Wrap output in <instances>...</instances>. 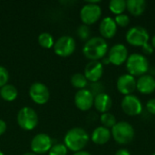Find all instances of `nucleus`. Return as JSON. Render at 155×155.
Masks as SVG:
<instances>
[{"instance_id":"obj_16","label":"nucleus","mask_w":155,"mask_h":155,"mask_svg":"<svg viewBox=\"0 0 155 155\" xmlns=\"http://www.w3.org/2000/svg\"><path fill=\"white\" fill-rule=\"evenodd\" d=\"M136 90L142 94H151L155 91V78L149 74L140 76L136 80Z\"/></svg>"},{"instance_id":"obj_19","label":"nucleus","mask_w":155,"mask_h":155,"mask_svg":"<svg viewBox=\"0 0 155 155\" xmlns=\"http://www.w3.org/2000/svg\"><path fill=\"white\" fill-rule=\"evenodd\" d=\"M94 105L99 113H108L113 106V100L109 94H107L106 93H102L94 96Z\"/></svg>"},{"instance_id":"obj_1","label":"nucleus","mask_w":155,"mask_h":155,"mask_svg":"<svg viewBox=\"0 0 155 155\" xmlns=\"http://www.w3.org/2000/svg\"><path fill=\"white\" fill-rule=\"evenodd\" d=\"M108 44L103 37L94 36L87 40L83 47L84 56L90 61H99L108 53Z\"/></svg>"},{"instance_id":"obj_11","label":"nucleus","mask_w":155,"mask_h":155,"mask_svg":"<svg viewBox=\"0 0 155 155\" xmlns=\"http://www.w3.org/2000/svg\"><path fill=\"white\" fill-rule=\"evenodd\" d=\"M29 95L35 104H45L50 98V92L45 84L36 82L30 86Z\"/></svg>"},{"instance_id":"obj_18","label":"nucleus","mask_w":155,"mask_h":155,"mask_svg":"<svg viewBox=\"0 0 155 155\" xmlns=\"http://www.w3.org/2000/svg\"><path fill=\"white\" fill-rule=\"evenodd\" d=\"M111 137H112L111 130L102 125L96 127L93 131L91 135V140L94 143L97 145H104L110 141Z\"/></svg>"},{"instance_id":"obj_23","label":"nucleus","mask_w":155,"mask_h":155,"mask_svg":"<svg viewBox=\"0 0 155 155\" xmlns=\"http://www.w3.org/2000/svg\"><path fill=\"white\" fill-rule=\"evenodd\" d=\"M109 9L110 11L118 15L124 14L126 10V1L125 0H111L109 3Z\"/></svg>"},{"instance_id":"obj_32","label":"nucleus","mask_w":155,"mask_h":155,"mask_svg":"<svg viewBox=\"0 0 155 155\" xmlns=\"http://www.w3.org/2000/svg\"><path fill=\"white\" fill-rule=\"evenodd\" d=\"M142 49H143V53L145 54H147V55H150V54H152L154 52V48L153 47V45H152L150 43L145 44V45L142 47Z\"/></svg>"},{"instance_id":"obj_37","label":"nucleus","mask_w":155,"mask_h":155,"mask_svg":"<svg viewBox=\"0 0 155 155\" xmlns=\"http://www.w3.org/2000/svg\"><path fill=\"white\" fill-rule=\"evenodd\" d=\"M23 155H37V154H35V153H33V152H32V153H24Z\"/></svg>"},{"instance_id":"obj_38","label":"nucleus","mask_w":155,"mask_h":155,"mask_svg":"<svg viewBox=\"0 0 155 155\" xmlns=\"http://www.w3.org/2000/svg\"><path fill=\"white\" fill-rule=\"evenodd\" d=\"M0 155H5V154H4V153H3V152H1V151H0Z\"/></svg>"},{"instance_id":"obj_34","label":"nucleus","mask_w":155,"mask_h":155,"mask_svg":"<svg viewBox=\"0 0 155 155\" xmlns=\"http://www.w3.org/2000/svg\"><path fill=\"white\" fill-rule=\"evenodd\" d=\"M114 155H131V153L129 152V150H127L125 148H121L115 153Z\"/></svg>"},{"instance_id":"obj_5","label":"nucleus","mask_w":155,"mask_h":155,"mask_svg":"<svg viewBox=\"0 0 155 155\" xmlns=\"http://www.w3.org/2000/svg\"><path fill=\"white\" fill-rule=\"evenodd\" d=\"M100 1H88L80 11V18L84 25H90L95 24L102 15V8L97 4Z\"/></svg>"},{"instance_id":"obj_4","label":"nucleus","mask_w":155,"mask_h":155,"mask_svg":"<svg viewBox=\"0 0 155 155\" xmlns=\"http://www.w3.org/2000/svg\"><path fill=\"white\" fill-rule=\"evenodd\" d=\"M111 133L114 140L121 145L130 143L135 135L134 126L125 121L117 122L116 124L112 128Z\"/></svg>"},{"instance_id":"obj_35","label":"nucleus","mask_w":155,"mask_h":155,"mask_svg":"<svg viewBox=\"0 0 155 155\" xmlns=\"http://www.w3.org/2000/svg\"><path fill=\"white\" fill-rule=\"evenodd\" d=\"M74 155H92L89 152H86V151H80V152H76L74 153Z\"/></svg>"},{"instance_id":"obj_36","label":"nucleus","mask_w":155,"mask_h":155,"mask_svg":"<svg viewBox=\"0 0 155 155\" xmlns=\"http://www.w3.org/2000/svg\"><path fill=\"white\" fill-rule=\"evenodd\" d=\"M151 45H153V47L154 48L155 50V35L153 36V38H152V42H151Z\"/></svg>"},{"instance_id":"obj_6","label":"nucleus","mask_w":155,"mask_h":155,"mask_svg":"<svg viewBox=\"0 0 155 155\" xmlns=\"http://www.w3.org/2000/svg\"><path fill=\"white\" fill-rule=\"evenodd\" d=\"M150 35L146 28L136 25L131 27L125 35L126 42L135 47H143L145 44L149 43Z\"/></svg>"},{"instance_id":"obj_31","label":"nucleus","mask_w":155,"mask_h":155,"mask_svg":"<svg viewBox=\"0 0 155 155\" xmlns=\"http://www.w3.org/2000/svg\"><path fill=\"white\" fill-rule=\"evenodd\" d=\"M146 109L151 114L155 115V98L150 99L146 103Z\"/></svg>"},{"instance_id":"obj_10","label":"nucleus","mask_w":155,"mask_h":155,"mask_svg":"<svg viewBox=\"0 0 155 155\" xmlns=\"http://www.w3.org/2000/svg\"><path fill=\"white\" fill-rule=\"evenodd\" d=\"M129 57L127 47L124 44H115L108 51V60L110 64L120 66L126 63Z\"/></svg>"},{"instance_id":"obj_12","label":"nucleus","mask_w":155,"mask_h":155,"mask_svg":"<svg viewBox=\"0 0 155 155\" xmlns=\"http://www.w3.org/2000/svg\"><path fill=\"white\" fill-rule=\"evenodd\" d=\"M52 146V139L46 134H38L31 141V150L35 154L45 153L49 152Z\"/></svg>"},{"instance_id":"obj_8","label":"nucleus","mask_w":155,"mask_h":155,"mask_svg":"<svg viewBox=\"0 0 155 155\" xmlns=\"http://www.w3.org/2000/svg\"><path fill=\"white\" fill-rule=\"evenodd\" d=\"M76 47L75 40L70 35H63L54 42V53L62 57L71 55Z\"/></svg>"},{"instance_id":"obj_15","label":"nucleus","mask_w":155,"mask_h":155,"mask_svg":"<svg viewBox=\"0 0 155 155\" xmlns=\"http://www.w3.org/2000/svg\"><path fill=\"white\" fill-rule=\"evenodd\" d=\"M104 74V64L100 61H90L84 67V76L91 83L99 82Z\"/></svg>"},{"instance_id":"obj_2","label":"nucleus","mask_w":155,"mask_h":155,"mask_svg":"<svg viewBox=\"0 0 155 155\" xmlns=\"http://www.w3.org/2000/svg\"><path fill=\"white\" fill-rule=\"evenodd\" d=\"M89 134L80 127H74L67 131L64 135V145L67 149L76 153L83 151L89 142Z\"/></svg>"},{"instance_id":"obj_14","label":"nucleus","mask_w":155,"mask_h":155,"mask_svg":"<svg viewBox=\"0 0 155 155\" xmlns=\"http://www.w3.org/2000/svg\"><path fill=\"white\" fill-rule=\"evenodd\" d=\"M94 96L88 89L78 90L74 95V104L75 106L81 111H88L94 105Z\"/></svg>"},{"instance_id":"obj_27","label":"nucleus","mask_w":155,"mask_h":155,"mask_svg":"<svg viewBox=\"0 0 155 155\" xmlns=\"http://www.w3.org/2000/svg\"><path fill=\"white\" fill-rule=\"evenodd\" d=\"M77 35L82 40H84V41L89 40L90 39V35H91L89 25H84V24L81 25L77 28Z\"/></svg>"},{"instance_id":"obj_9","label":"nucleus","mask_w":155,"mask_h":155,"mask_svg":"<svg viewBox=\"0 0 155 155\" xmlns=\"http://www.w3.org/2000/svg\"><path fill=\"white\" fill-rule=\"evenodd\" d=\"M121 107L124 113L129 116H137L143 110L141 100L134 94L125 95L122 100Z\"/></svg>"},{"instance_id":"obj_13","label":"nucleus","mask_w":155,"mask_h":155,"mask_svg":"<svg viewBox=\"0 0 155 155\" xmlns=\"http://www.w3.org/2000/svg\"><path fill=\"white\" fill-rule=\"evenodd\" d=\"M116 87L118 92L124 96L130 95L136 90V79L129 74H122L117 79Z\"/></svg>"},{"instance_id":"obj_24","label":"nucleus","mask_w":155,"mask_h":155,"mask_svg":"<svg viewBox=\"0 0 155 155\" xmlns=\"http://www.w3.org/2000/svg\"><path fill=\"white\" fill-rule=\"evenodd\" d=\"M38 43L42 47L46 48V49H49V48L53 47L54 45L53 35L51 34L47 33V32H44V33H41L39 35Z\"/></svg>"},{"instance_id":"obj_26","label":"nucleus","mask_w":155,"mask_h":155,"mask_svg":"<svg viewBox=\"0 0 155 155\" xmlns=\"http://www.w3.org/2000/svg\"><path fill=\"white\" fill-rule=\"evenodd\" d=\"M49 155H67V148L64 143H56L51 147L48 152Z\"/></svg>"},{"instance_id":"obj_30","label":"nucleus","mask_w":155,"mask_h":155,"mask_svg":"<svg viewBox=\"0 0 155 155\" xmlns=\"http://www.w3.org/2000/svg\"><path fill=\"white\" fill-rule=\"evenodd\" d=\"M9 79V74L5 67L0 65V88L7 84Z\"/></svg>"},{"instance_id":"obj_3","label":"nucleus","mask_w":155,"mask_h":155,"mask_svg":"<svg viewBox=\"0 0 155 155\" xmlns=\"http://www.w3.org/2000/svg\"><path fill=\"white\" fill-rule=\"evenodd\" d=\"M126 70L129 74L133 76H142L146 74L149 71L150 63L147 57L142 54L134 53L129 55L126 63H125Z\"/></svg>"},{"instance_id":"obj_28","label":"nucleus","mask_w":155,"mask_h":155,"mask_svg":"<svg viewBox=\"0 0 155 155\" xmlns=\"http://www.w3.org/2000/svg\"><path fill=\"white\" fill-rule=\"evenodd\" d=\"M114 21H115L117 26H120V27H126V26H128L129 24H130V17H129V15H127L126 14H122V15H115Z\"/></svg>"},{"instance_id":"obj_25","label":"nucleus","mask_w":155,"mask_h":155,"mask_svg":"<svg viewBox=\"0 0 155 155\" xmlns=\"http://www.w3.org/2000/svg\"><path fill=\"white\" fill-rule=\"evenodd\" d=\"M100 121H101L103 126L106 127L108 129L109 128H113L116 124V123H117L115 116L113 114L109 113V112L102 114L101 116H100Z\"/></svg>"},{"instance_id":"obj_33","label":"nucleus","mask_w":155,"mask_h":155,"mask_svg":"<svg viewBox=\"0 0 155 155\" xmlns=\"http://www.w3.org/2000/svg\"><path fill=\"white\" fill-rule=\"evenodd\" d=\"M6 128H7V125H6L5 122L4 120H1L0 119V135H2L3 134L5 133Z\"/></svg>"},{"instance_id":"obj_7","label":"nucleus","mask_w":155,"mask_h":155,"mask_svg":"<svg viewBox=\"0 0 155 155\" xmlns=\"http://www.w3.org/2000/svg\"><path fill=\"white\" fill-rule=\"evenodd\" d=\"M16 119L18 125L25 131L35 129L38 124V116L36 112L28 106L23 107L19 110Z\"/></svg>"},{"instance_id":"obj_20","label":"nucleus","mask_w":155,"mask_h":155,"mask_svg":"<svg viewBox=\"0 0 155 155\" xmlns=\"http://www.w3.org/2000/svg\"><path fill=\"white\" fill-rule=\"evenodd\" d=\"M147 6V3L144 0H127L126 10L134 16L142 15Z\"/></svg>"},{"instance_id":"obj_22","label":"nucleus","mask_w":155,"mask_h":155,"mask_svg":"<svg viewBox=\"0 0 155 155\" xmlns=\"http://www.w3.org/2000/svg\"><path fill=\"white\" fill-rule=\"evenodd\" d=\"M71 84L74 87L77 88L78 90H82L85 89V87L88 84V81L84 74L75 73L71 77Z\"/></svg>"},{"instance_id":"obj_39","label":"nucleus","mask_w":155,"mask_h":155,"mask_svg":"<svg viewBox=\"0 0 155 155\" xmlns=\"http://www.w3.org/2000/svg\"><path fill=\"white\" fill-rule=\"evenodd\" d=\"M153 155H155V153H153Z\"/></svg>"},{"instance_id":"obj_21","label":"nucleus","mask_w":155,"mask_h":155,"mask_svg":"<svg viewBox=\"0 0 155 155\" xmlns=\"http://www.w3.org/2000/svg\"><path fill=\"white\" fill-rule=\"evenodd\" d=\"M17 94H18L17 89L13 84H6L0 89L1 97L7 102H12V101L15 100L17 97Z\"/></svg>"},{"instance_id":"obj_29","label":"nucleus","mask_w":155,"mask_h":155,"mask_svg":"<svg viewBox=\"0 0 155 155\" xmlns=\"http://www.w3.org/2000/svg\"><path fill=\"white\" fill-rule=\"evenodd\" d=\"M94 96H96L102 93H104V85L99 83V82H96V83H92L91 85H90V89H88Z\"/></svg>"},{"instance_id":"obj_17","label":"nucleus","mask_w":155,"mask_h":155,"mask_svg":"<svg viewBox=\"0 0 155 155\" xmlns=\"http://www.w3.org/2000/svg\"><path fill=\"white\" fill-rule=\"evenodd\" d=\"M99 32L104 39L113 38L117 32V25L114 18L111 16L104 17L99 25Z\"/></svg>"}]
</instances>
